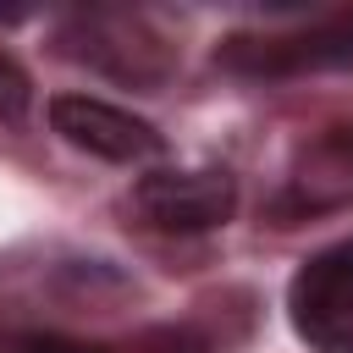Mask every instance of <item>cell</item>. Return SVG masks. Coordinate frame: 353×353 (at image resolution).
<instances>
[{"label": "cell", "mask_w": 353, "mask_h": 353, "mask_svg": "<svg viewBox=\"0 0 353 353\" xmlns=\"http://www.w3.org/2000/svg\"><path fill=\"white\" fill-rule=\"evenodd\" d=\"M292 331L314 353H353V237L298 265L287 287Z\"/></svg>", "instance_id": "cell-1"}, {"label": "cell", "mask_w": 353, "mask_h": 353, "mask_svg": "<svg viewBox=\"0 0 353 353\" xmlns=\"http://www.w3.org/2000/svg\"><path fill=\"white\" fill-rule=\"evenodd\" d=\"M28 110H33V77L22 72V61L11 55V50H0V121H28Z\"/></svg>", "instance_id": "cell-7"}, {"label": "cell", "mask_w": 353, "mask_h": 353, "mask_svg": "<svg viewBox=\"0 0 353 353\" xmlns=\"http://www.w3.org/2000/svg\"><path fill=\"white\" fill-rule=\"evenodd\" d=\"M77 61L121 77V83H160L171 72V44L132 11H83L66 28Z\"/></svg>", "instance_id": "cell-4"}, {"label": "cell", "mask_w": 353, "mask_h": 353, "mask_svg": "<svg viewBox=\"0 0 353 353\" xmlns=\"http://www.w3.org/2000/svg\"><path fill=\"white\" fill-rule=\"evenodd\" d=\"M0 353H28V347H22V336H6V342H0Z\"/></svg>", "instance_id": "cell-8"}, {"label": "cell", "mask_w": 353, "mask_h": 353, "mask_svg": "<svg viewBox=\"0 0 353 353\" xmlns=\"http://www.w3.org/2000/svg\"><path fill=\"white\" fill-rule=\"evenodd\" d=\"M336 204H353V127H336L320 143H309L287 182V210H336Z\"/></svg>", "instance_id": "cell-6"}, {"label": "cell", "mask_w": 353, "mask_h": 353, "mask_svg": "<svg viewBox=\"0 0 353 353\" xmlns=\"http://www.w3.org/2000/svg\"><path fill=\"white\" fill-rule=\"evenodd\" d=\"M50 127L72 149H88L110 165H138V160H154L165 149L160 132L143 116H132L110 99H94V94H55L50 99Z\"/></svg>", "instance_id": "cell-5"}, {"label": "cell", "mask_w": 353, "mask_h": 353, "mask_svg": "<svg viewBox=\"0 0 353 353\" xmlns=\"http://www.w3.org/2000/svg\"><path fill=\"white\" fill-rule=\"evenodd\" d=\"M221 66L248 72V77H292V72H320V66H347L353 61V17H325L298 33H243L226 39Z\"/></svg>", "instance_id": "cell-3"}, {"label": "cell", "mask_w": 353, "mask_h": 353, "mask_svg": "<svg viewBox=\"0 0 353 353\" xmlns=\"http://www.w3.org/2000/svg\"><path fill=\"white\" fill-rule=\"evenodd\" d=\"M132 210L154 232H215L237 210V182H232V171H215V165H193V171L160 165V171L138 176Z\"/></svg>", "instance_id": "cell-2"}]
</instances>
